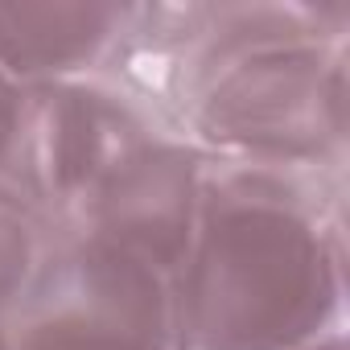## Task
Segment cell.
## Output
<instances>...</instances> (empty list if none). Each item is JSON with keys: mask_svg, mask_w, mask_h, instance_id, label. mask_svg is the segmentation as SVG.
<instances>
[{"mask_svg": "<svg viewBox=\"0 0 350 350\" xmlns=\"http://www.w3.org/2000/svg\"><path fill=\"white\" fill-rule=\"evenodd\" d=\"M182 350H305L346 317V173L211 157L173 272Z\"/></svg>", "mask_w": 350, "mask_h": 350, "instance_id": "cell-1", "label": "cell"}, {"mask_svg": "<svg viewBox=\"0 0 350 350\" xmlns=\"http://www.w3.org/2000/svg\"><path fill=\"white\" fill-rule=\"evenodd\" d=\"M346 5H198L161 95L211 157L346 173Z\"/></svg>", "mask_w": 350, "mask_h": 350, "instance_id": "cell-2", "label": "cell"}, {"mask_svg": "<svg viewBox=\"0 0 350 350\" xmlns=\"http://www.w3.org/2000/svg\"><path fill=\"white\" fill-rule=\"evenodd\" d=\"M186 132L165 95L132 70L38 83L5 182L54 223H66L120 165L148 144Z\"/></svg>", "mask_w": 350, "mask_h": 350, "instance_id": "cell-3", "label": "cell"}, {"mask_svg": "<svg viewBox=\"0 0 350 350\" xmlns=\"http://www.w3.org/2000/svg\"><path fill=\"white\" fill-rule=\"evenodd\" d=\"M5 350H182L173 276L140 256L58 227L21 305L0 325Z\"/></svg>", "mask_w": 350, "mask_h": 350, "instance_id": "cell-4", "label": "cell"}, {"mask_svg": "<svg viewBox=\"0 0 350 350\" xmlns=\"http://www.w3.org/2000/svg\"><path fill=\"white\" fill-rule=\"evenodd\" d=\"M198 5H0V66L25 87L132 70L136 58H173Z\"/></svg>", "mask_w": 350, "mask_h": 350, "instance_id": "cell-5", "label": "cell"}, {"mask_svg": "<svg viewBox=\"0 0 350 350\" xmlns=\"http://www.w3.org/2000/svg\"><path fill=\"white\" fill-rule=\"evenodd\" d=\"M206 165L211 152L190 132L165 136L120 165L58 227H79L173 276L194 239Z\"/></svg>", "mask_w": 350, "mask_h": 350, "instance_id": "cell-6", "label": "cell"}, {"mask_svg": "<svg viewBox=\"0 0 350 350\" xmlns=\"http://www.w3.org/2000/svg\"><path fill=\"white\" fill-rule=\"evenodd\" d=\"M58 223L33 206L17 186L0 178V325L21 305L29 280L38 276Z\"/></svg>", "mask_w": 350, "mask_h": 350, "instance_id": "cell-7", "label": "cell"}, {"mask_svg": "<svg viewBox=\"0 0 350 350\" xmlns=\"http://www.w3.org/2000/svg\"><path fill=\"white\" fill-rule=\"evenodd\" d=\"M25 99L29 87L21 79H13L5 66H0V178L9 173L17 140H21V124H25Z\"/></svg>", "mask_w": 350, "mask_h": 350, "instance_id": "cell-8", "label": "cell"}, {"mask_svg": "<svg viewBox=\"0 0 350 350\" xmlns=\"http://www.w3.org/2000/svg\"><path fill=\"white\" fill-rule=\"evenodd\" d=\"M305 350H346V329H338V334H329V338H321V342H313Z\"/></svg>", "mask_w": 350, "mask_h": 350, "instance_id": "cell-9", "label": "cell"}, {"mask_svg": "<svg viewBox=\"0 0 350 350\" xmlns=\"http://www.w3.org/2000/svg\"><path fill=\"white\" fill-rule=\"evenodd\" d=\"M0 350H5V346H0Z\"/></svg>", "mask_w": 350, "mask_h": 350, "instance_id": "cell-10", "label": "cell"}]
</instances>
